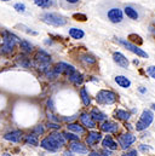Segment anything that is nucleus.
I'll list each match as a JSON object with an SVG mask.
<instances>
[{"label":"nucleus","instance_id":"obj_1","mask_svg":"<svg viewBox=\"0 0 155 156\" xmlns=\"http://www.w3.org/2000/svg\"><path fill=\"white\" fill-rule=\"evenodd\" d=\"M97 11H98V15L103 20H106V21H108V22H110L115 26H122L125 23L124 9L115 0H104V1H102L98 5Z\"/></svg>","mask_w":155,"mask_h":156},{"label":"nucleus","instance_id":"obj_2","mask_svg":"<svg viewBox=\"0 0 155 156\" xmlns=\"http://www.w3.org/2000/svg\"><path fill=\"white\" fill-rule=\"evenodd\" d=\"M40 20L44 23L53 26V27H63L68 22L63 16H61L59 13H56V12H44L40 16Z\"/></svg>","mask_w":155,"mask_h":156},{"label":"nucleus","instance_id":"obj_3","mask_svg":"<svg viewBox=\"0 0 155 156\" xmlns=\"http://www.w3.org/2000/svg\"><path fill=\"white\" fill-rule=\"evenodd\" d=\"M124 13L126 15L127 18L132 21H141L144 16V10L135 4H127L124 6Z\"/></svg>","mask_w":155,"mask_h":156},{"label":"nucleus","instance_id":"obj_4","mask_svg":"<svg viewBox=\"0 0 155 156\" xmlns=\"http://www.w3.org/2000/svg\"><path fill=\"white\" fill-rule=\"evenodd\" d=\"M18 41H20V39H18L16 35L5 32V33H4V41H2V45L0 46V53H2V55H9V53H11V52L13 51V47H15L16 42H18Z\"/></svg>","mask_w":155,"mask_h":156},{"label":"nucleus","instance_id":"obj_5","mask_svg":"<svg viewBox=\"0 0 155 156\" xmlns=\"http://www.w3.org/2000/svg\"><path fill=\"white\" fill-rule=\"evenodd\" d=\"M153 120H154V115H153V113H152L150 110H144V112L142 113V115H141L139 121H138V122H137V125H136V129H137V131L147 129V128L152 125Z\"/></svg>","mask_w":155,"mask_h":156},{"label":"nucleus","instance_id":"obj_6","mask_svg":"<svg viewBox=\"0 0 155 156\" xmlns=\"http://www.w3.org/2000/svg\"><path fill=\"white\" fill-rule=\"evenodd\" d=\"M96 101L99 104H113L116 101V94L113 91H108V90H102L97 93Z\"/></svg>","mask_w":155,"mask_h":156},{"label":"nucleus","instance_id":"obj_7","mask_svg":"<svg viewBox=\"0 0 155 156\" xmlns=\"http://www.w3.org/2000/svg\"><path fill=\"white\" fill-rule=\"evenodd\" d=\"M116 41H117L121 46H124L125 48H127L128 51H131L132 53H135V55H137V56H139V57H142V58H148V53H147V52H144V51H143L142 48H139L138 46L131 44L130 41H127V40H125V39H120V38H116Z\"/></svg>","mask_w":155,"mask_h":156},{"label":"nucleus","instance_id":"obj_8","mask_svg":"<svg viewBox=\"0 0 155 156\" xmlns=\"http://www.w3.org/2000/svg\"><path fill=\"white\" fill-rule=\"evenodd\" d=\"M40 147L41 148H44L45 150H47V151H57L61 147L49 136V137H46V138H44L42 140H41V143H40Z\"/></svg>","mask_w":155,"mask_h":156},{"label":"nucleus","instance_id":"obj_9","mask_svg":"<svg viewBox=\"0 0 155 156\" xmlns=\"http://www.w3.org/2000/svg\"><path fill=\"white\" fill-rule=\"evenodd\" d=\"M117 140H119V143H120V145H121L122 149H127L132 143L136 142V137L132 136L131 133H124V134H121L117 138Z\"/></svg>","mask_w":155,"mask_h":156},{"label":"nucleus","instance_id":"obj_10","mask_svg":"<svg viewBox=\"0 0 155 156\" xmlns=\"http://www.w3.org/2000/svg\"><path fill=\"white\" fill-rule=\"evenodd\" d=\"M113 59H114V62H115L119 67H121L124 69H127L128 68L130 62H128V59L121 52H114L113 53Z\"/></svg>","mask_w":155,"mask_h":156},{"label":"nucleus","instance_id":"obj_11","mask_svg":"<svg viewBox=\"0 0 155 156\" xmlns=\"http://www.w3.org/2000/svg\"><path fill=\"white\" fill-rule=\"evenodd\" d=\"M53 69L56 70V73H57V74H63V73H66V74H68V75H69V74H72L73 72H75V68H74L73 66L67 64V63H63V62L58 63Z\"/></svg>","mask_w":155,"mask_h":156},{"label":"nucleus","instance_id":"obj_12","mask_svg":"<svg viewBox=\"0 0 155 156\" xmlns=\"http://www.w3.org/2000/svg\"><path fill=\"white\" fill-rule=\"evenodd\" d=\"M35 58H37V61L40 62V67H44V70L49 67V63L51 62L50 56H49L46 52H44V51H39Z\"/></svg>","mask_w":155,"mask_h":156},{"label":"nucleus","instance_id":"obj_13","mask_svg":"<svg viewBox=\"0 0 155 156\" xmlns=\"http://www.w3.org/2000/svg\"><path fill=\"white\" fill-rule=\"evenodd\" d=\"M119 126L115 122H112V121H104L102 125H101V129L106 133H115L117 131Z\"/></svg>","mask_w":155,"mask_h":156},{"label":"nucleus","instance_id":"obj_14","mask_svg":"<svg viewBox=\"0 0 155 156\" xmlns=\"http://www.w3.org/2000/svg\"><path fill=\"white\" fill-rule=\"evenodd\" d=\"M101 139H102L101 133L92 131V132L88 133V136H87V138H86V143H87L88 147H93V145H95L96 143H98Z\"/></svg>","mask_w":155,"mask_h":156},{"label":"nucleus","instance_id":"obj_15","mask_svg":"<svg viewBox=\"0 0 155 156\" xmlns=\"http://www.w3.org/2000/svg\"><path fill=\"white\" fill-rule=\"evenodd\" d=\"M22 138V132L21 131H12V132H9L4 136V139L9 140V142H12V143H18Z\"/></svg>","mask_w":155,"mask_h":156},{"label":"nucleus","instance_id":"obj_16","mask_svg":"<svg viewBox=\"0 0 155 156\" xmlns=\"http://www.w3.org/2000/svg\"><path fill=\"white\" fill-rule=\"evenodd\" d=\"M80 120H81L82 125H84V126H86V127H90V128H93V127H96L95 120L92 119V116H91L90 114H86V113L81 114V115H80Z\"/></svg>","mask_w":155,"mask_h":156},{"label":"nucleus","instance_id":"obj_17","mask_svg":"<svg viewBox=\"0 0 155 156\" xmlns=\"http://www.w3.org/2000/svg\"><path fill=\"white\" fill-rule=\"evenodd\" d=\"M70 149H72V151H74V153H77V154H87V153H88L86 145H84V144H81V143H78L77 140L70 144Z\"/></svg>","mask_w":155,"mask_h":156},{"label":"nucleus","instance_id":"obj_18","mask_svg":"<svg viewBox=\"0 0 155 156\" xmlns=\"http://www.w3.org/2000/svg\"><path fill=\"white\" fill-rule=\"evenodd\" d=\"M114 80H115V82L121 88H128L131 86V81L126 76H124V75H116Z\"/></svg>","mask_w":155,"mask_h":156},{"label":"nucleus","instance_id":"obj_19","mask_svg":"<svg viewBox=\"0 0 155 156\" xmlns=\"http://www.w3.org/2000/svg\"><path fill=\"white\" fill-rule=\"evenodd\" d=\"M102 145H103L104 148L110 149V150H116V149H117V144L113 140V138H112L110 136H107V137L102 140Z\"/></svg>","mask_w":155,"mask_h":156},{"label":"nucleus","instance_id":"obj_20","mask_svg":"<svg viewBox=\"0 0 155 156\" xmlns=\"http://www.w3.org/2000/svg\"><path fill=\"white\" fill-rule=\"evenodd\" d=\"M50 137H51V138H52L59 147L64 145V143H66V137H64L63 133H59V132H52V133L50 134Z\"/></svg>","mask_w":155,"mask_h":156},{"label":"nucleus","instance_id":"obj_21","mask_svg":"<svg viewBox=\"0 0 155 156\" xmlns=\"http://www.w3.org/2000/svg\"><path fill=\"white\" fill-rule=\"evenodd\" d=\"M33 1L37 6L41 7V9H50L56 4L55 0H33Z\"/></svg>","mask_w":155,"mask_h":156},{"label":"nucleus","instance_id":"obj_22","mask_svg":"<svg viewBox=\"0 0 155 156\" xmlns=\"http://www.w3.org/2000/svg\"><path fill=\"white\" fill-rule=\"evenodd\" d=\"M68 33H69V35L73 38V39H82L84 37H85V33H84V30L82 29H79V28H70L69 30H68Z\"/></svg>","mask_w":155,"mask_h":156},{"label":"nucleus","instance_id":"obj_23","mask_svg":"<svg viewBox=\"0 0 155 156\" xmlns=\"http://www.w3.org/2000/svg\"><path fill=\"white\" fill-rule=\"evenodd\" d=\"M80 4V0H61V6L63 9H75L78 5Z\"/></svg>","mask_w":155,"mask_h":156},{"label":"nucleus","instance_id":"obj_24","mask_svg":"<svg viewBox=\"0 0 155 156\" xmlns=\"http://www.w3.org/2000/svg\"><path fill=\"white\" fill-rule=\"evenodd\" d=\"M90 115L92 116V119L95 120V121H98V122H102V121H104L107 116H106V114H103L102 112H99L98 109H92V112L90 113Z\"/></svg>","mask_w":155,"mask_h":156},{"label":"nucleus","instance_id":"obj_25","mask_svg":"<svg viewBox=\"0 0 155 156\" xmlns=\"http://www.w3.org/2000/svg\"><path fill=\"white\" fill-rule=\"evenodd\" d=\"M68 78H69V80H70L74 85H80V83L82 82V80H84V79H82V75H81L79 72H77V70L73 72L72 74H69Z\"/></svg>","mask_w":155,"mask_h":156},{"label":"nucleus","instance_id":"obj_26","mask_svg":"<svg viewBox=\"0 0 155 156\" xmlns=\"http://www.w3.org/2000/svg\"><path fill=\"white\" fill-rule=\"evenodd\" d=\"M67 127H68V131L75 132V133H78V134H84V133H85L84 127L80 126V125H78V123H69Z\"/></svg>","mask_w":155,"mask_h":156},{"label":"nucleus","instance_id":"obj_27","mask_svg":"<svg viewBox=\"0 0 155 156\" xmlns=\"http://www.w3.org/2000/svg\"><path fill=\"white\" fill-rule=\"evenodd\" d=\"M80 96H81V101H82V103H84L85 105H90V103H91V98H90V96H88V93H87V91H86L85 87H81V90H80Z\"/></svg>","mask_w":155,"mask_h":156},{"label":"nucleus","instance_id":"obj_28","mask_svg":"<svg viewBox=\"0 0 155 156\" xmlns=\"http://www.w3.org/2000/svg\"><path fill=\"white\" fill-rule=\"evenodd\" d=\"M26 144H31V145H34V147H37L39 144V140L38 138H37V136L35 134H28V136H26Z\"/></svg>","mask_w":155,"mask_h":156},{"label":"nucleus","instance_id":"obj_29","mask_svg":"<svg viewBox=\"0 0 155 156\" xmlns=\"http://www.w3.org/2000/svg\"><path fill=\"white\" fill-rule=\"evenodd\" d=\"M20 46H21L22 51H24V52H32V50H33V45L27 40L20 41Z\"/></svg>","mask_w":155,"mask_h":156},{"label":"nucleus","instance_id":"obj_30","mask_svg":"<svg viewBox=\"0 0 155 156\" xmlns=\"http://www.w3.org/2000/svg\"><path fill=\"white\" fill-rule=\"evenodd\" d=\"M13 9H15L17 12H20V13H26V12H27V7H26V5H24L23 2H16V4L13 5Z\"/></svg>","mask_w":155,"mask_h":156},{"label":"nucleus","instance_id":"obj_31","mask_svg":"<svg viewBox=\"0 0 155 156\" xmlns=\"http://www.w3.org/2000/svg\"><path fill=\"white\" fill-rule=\"evenodd\" d=\"M115 115H116V117H119V119H121V120H128V119H130V114H128L127 112H125V110H121V109L116 110Z\"/></svg>","mask_w":155,"mask_h":156},{"label":"nucleus","instance_id":"obj_32","mask_svg":"<svg viewBox=\"0 0 155 156\" xmlns=\"http://www.w3.org/2000/svg\"><path fill=\"white\" fill-rule=\"evenodd\" d=\"M18 28H20V29H21L22 32L27 33V34H31V35H38V32H35V30H32L31 28L26 27L24 24H20V26H18Z\"/></svg>","mask_w":155,"mask_h":156},{"label":"nucleus","instance_id":"obj_33","mask_svg":"<svg viewBox=\"0 0 155 156\" xmlns=\"http://www.w3.org/2000/svg\"><path fill=\"white\" fill-rule=\"evenodd\" d=\"M82 61H85V62L88 63V64H93V63L96 62V58L92 57V56H90V55H84V56H82Z\"/></svg>","mask_w":155,"mask_h":156},{"label":"nucleus","instance_id":"obj_34","mask_svg":"<svg viewBox=\"0 0 155 156\" xmlns=\"http://www.w3.org/2000/svg\"><path fill=\"white\" fill-rule=\"evenodd\" d=\"M63 134H64L66 139H69V140H73V142H75V140H79V136H75V134H73V133L66 132V133H63Z\"/></svg>","mask_w":155,"mask_h":156},{"label":"nucleus","instance_id":"obj_35","mask_svg":"<svg viewBox=\"0 0 155 156\" xmlns=\"http://www.w3.org/2000/svg\"><path fill=\"white\" fill-rule=\"evenodd\" d=\"M44 132H45V128H44V126H42V125H38V126L34 128V134H35V136L44 134Z\"/></svg>","mask_w":155,"mask_h":156},{"label":"nucleus","instance_id":"obj_36","mask_svg":"<svg viewBox=\"0 0 155 156\" xmlns=\"http://www.w3.org/2000/svg\"><path fill=\"white\" fill-rule=\"evenodd\" d=\"M147 73L149 74V76H150V78L155 79V67L154 66L148 67V68H147Z\"/></svg>","mask_w":155,"mask_h":156},{"label":"nucleus","instance_id":"obj_37","mask_svg":"<svg viewBox=\"0 0 155 156\" xmlns=\"http://www.w3.org/2000/svg\"><path fill=\"white\" fill-rule=\"evenodd\" d=\"M121 156H137V150H130V151L122 154Z\"/></svg>","mask_w":155,"mask_h":156},{"label":"nucleus","instance_id":"obj_38","mask_svg":"<svg viewBox=\"0 0 155 156\" xmlns=\"http://www.w3.org/2000/svg\"><path fill=\"white\" fill-rule=\"evenodd\" d=\"M139 150L141 151H149V150H152V148L150 147H146V144H142L139 147Z\"/></svg>","mask_w":155,"mask_h":156},{"label":"nucleus","instance_id":"obj_39","mask_svg":"<svg viewBox=\"0 0 155 156\" xmlns=\"http://www.w3.org/2000/svg\"><path fill=\"white\" fill-rule=\"evenodd\" d=\"M47 127H49V128H57V129H58V128H59V125H57V123H52V122H49V123H47Z\"/></svg>","mask_w":155,"mask_h":156},{"label":"nucleus","instance_id":"obj_40","mask_svg":"<svg viewBox=\"0 0 155 156\" xmlns=\"http://www.w3.org/2000/svg\"><path fill=\"white\" fill-rule=\"evenodd\" d=\"M90 156H101V155H99L98 153H91V154H90Z\"/></svg>","mask_w":155,"mask_h":156},{"label":"nucleus","instance_id":"obj_41","mask_svg":"<svg viewBox=\"0 0 155 156\" xmlns=\"http://www.w3.org/2000/svg\"><path fill=\"white\" fill-rule=\"evenodd\" d=\"M64 156H72V153H70V151H66V153H64Z\"/></svg>","mask_w":155,"mask_h":156},{"label":"nucleus","instance_id":"obj_42","mask_svg":"<svg viewBox=\"0 0 155 156\" xmlns=\"http://www.w3.org/2000/svg\"><path fill=\"white\" fill-rule=\"evenodd\" d=\"M152 107H153V109H154V110H155V104H153V105H152Z\"/></svg>","mask_w":155,"mask_h":156},{"label":"nucleus","instance_id":"obj_43","mask_svg":"<svg viewBox=\"0 0 155 156\" xmlns=\"http://www.w3.org/2000/svg\"><path fill=\"white\" fill-rule=\"evenodd\" d=\"M1 1H10V0H1Z\"/></svg>","mask_w":155,"mask_h":156}]
</instances>
